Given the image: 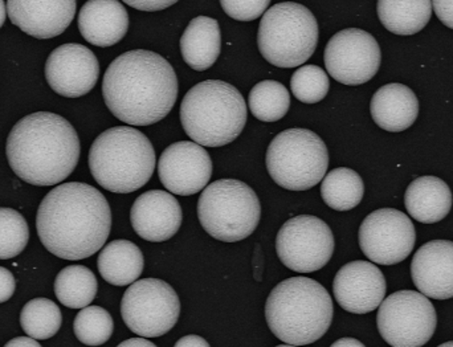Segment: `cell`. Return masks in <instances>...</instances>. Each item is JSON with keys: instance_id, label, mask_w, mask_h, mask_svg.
<instances>
[{"instance_id": "obj_1", "label": "cell", "mask_w": 453, "mask_h": 347, "mask_svg": "<svg viewBox=\"0 0 453 347\" xmlns=\"http://www.w3.org/2000/svg\"><path fill=\"white\" fill-rule=\"evenodd\" d=\"M36 228L48 252L64 260H82L98 252L108 240L111 205L90 184L63 183L40 203Z\"/></svg>"}, {"instance_id": "obj_2", "label": "cell", "mask_w": 453, "mask_h": 347, "mask_svg": "<svg viewBox=\"0 0 453 347\" xmlns=\"http://www.w3.org/2000/svg\"><path fill=\"white\" fill-rule=\"evenodd\" d=\"M180 85L172 64L146 50L122 53L104 74L106 106L119 121L149 127L166 119L177 103Z\"/></svg>"}, {"instance_id": "obj_3", "label": "cell", "mask_w": 453, "mask_h": 347, "mask_svg": "<svg viewBox=\"0 0 453 347\" xmlns=\"http://www.w3.org/2000/svg\"><path fill=\"white\" fill-rule=\"evenodd\" d=\"M80 140L71 122L50 112H37L16 122L7 138L8 164L32 186L65 181L80 159Z\"/></svg>"}, {"instance_id": "obj_4", "label": "cell", "mask_w": 453, "mask_h": 347, "mask_svg": "<svg viewBox=\"0 0 453 347\" xmlns=\"http://www.w3.org/2000/svg\"><path fill=\"white\" fill-rule=\"evenodd\" d=\"M334 316L332 297L316 280L290 277L277 284L265 304L271 332L287 345L305 346L324 337Z\"/></svg>"}, {"instance_id": "obj_5", "label": "cell", "mask_w": 453, "mask_h": 347, "mask_svg": "<svg viewBox=\"0 0 453 347\" xmlns=\"http://www.w3.org/2000/svg\"><path fill=\"white\" fill-rule=\"evenodd\" d=\"M180 122L194 143L220 148L242 135L247 122V104L234 85L207 80L186 93L180 104Z\"/></svg>"}, {"instance_id": "obj_6", "label": "cell", "mask_w": 453, "mask_h": 347, "mask_svg": "<svg viewBox=\"0 0 453 347\" xmlns=\"http://www.w3.org/2000/svg\"><path fill=\"white\" fill-rule=\"evenodd\" d=\"M89 169L104 189L130 194L150 181L156 170V151L150 140L135 127H111L90 146Z\"/></svg>"}, {"instance_id": "obj_7", "label": "cell", "mask_w": 453, "mask_h": 347, "mask_svg": "<svg viewBox=\"0 0 453 347\" xmlns=\"http://www.w3.org/2000/svg\"><path fill=\"white\" fill-rule=\"evenodd\" d=\"M258 50L279 68H296L313 56L319 44V23L305 5L285 2L268 8L258 27Z\"/></svg>"}, {"instance_id": "obj_8", "label": "cell", "mask_w": 453, "mask_h": 347, "mask_svg": "<svg viewBox=\"0 0 453 347\" xmlns=\"http://www.w3.org/2000/svg\"><path fill=\"white\" fill-rule=\"evenodd\" d=\"M198 218L204 231L225 243L247 239L260 223L261 205L244 181L220 179L207 186L198 202Z\"/></svg>"}, {"instance_id": "obj_9", "label": "cell", "mask_w": 453, "mask_h": 347, "mask_svg": "<svg viewBox=\"0 0 453 347\" xmlns=\"http://www.w3.org/2000/svg\"><path fill=\"white\" fill-rule=\"evenodd\" d=\"M266 169L280 187L306 191L325 178L329 153L324 141L308 129H288L277 135L266 150Z\"/></svg>"}, {"instance_id": "obj_10", "label": "cell", "mask_w": 453, "mask_h": 347, "mask_svg": "<svg viewBox=\"0 0 453 347\" xmlns=\"http://www.w3.org/2000/svg\"><path fill=\"white\" fill-rule=\"evenodd\" d=\"M180 314V297L174 288L164 280L135 281L122 297V319L140 337H162L177 325Z\"/></svg>"}, {"instance_id": "obj_11", "label": "cell", "mask_w": 453, "mask_h": 347, "mask_svg": "<svg viewBox=\"0 0 453 347\" xmlns=\"http://www.w3.org/2000/svg\"><path fill=\"white\" fill-rule=\"evenodd\" d=\"M378 330L393 347H422L433 338L438 317L422 293L399 290L388 296L377 316Z\"/></svg>"}, {"instance_id": "obj_12", "label": "cell", "mask_w": 453, "mask_h": 347, "mask_svg": "<svg viewBox=\"0 0 453 347\" xmlns=\"http://www.w3.org/2000/svg\"><path fill=\"white\" fill-rule=\"evenodd\" d=\"M276 251L287 268L311 274L324 268L334 253V236L319 218L300 215L285 221L276 237Z\"/></svg>"}, {"instance_id": "obj_13", "label": "cell", "mask_w": 453, "mask_h": 347, "mask_svg": "<svg viewBox=\"0 0 453 347\" xmlns=\"http://www.w3.org/2000/svg\"><path fill=\"white\" fill-rule=\"evenodd\" d=\"M358 240L362 252L370 261L395 266L411 255L417 232L406 213L395 208H380L362 221Z\"/></svg>"}, {"instance_id": "obj_14", "label": "cell", "mask_w": 453, "mask_h": 347, "mask_svg": "<svg viewBox=\"0 0 453 347\" xmlns=\"http://www.w3.org/2000/svg\"><path fill=\"white\" fill-rule=\"evenodd\" d=\"M380 44L369 32L348 28L335 34L325 48V66L343 85L366 84L380 71Z\"/></svg>"}, {"instance_id": "obj_15", "label": "cell", "mask_w": 453, "mask_h": 347, "mask_svg": "<svg viewBox=\"0 0 453 347\" xmlns=\"http://www.w3.org/2000/svg\"><path fill=\"white\" fill-rule=\"evenodd\" d=\"M100 64L89 48L69 42L52 50L45 63V79L58 95L82 97L97 84Z\"/></svg>"}, {"instance_id": "obj_16", "label": "cell", "mask_w": 453, "mask_h": 347, "mask_svg": "<svg viewBox=\"0 0 453 347\" xmlns=\"http://www.w3.org/2000/svg\"><path fill=\"white\" fill-rule=\"evenodd\" d=\"M158 175L167 191L180 197L206 189L212 175V161L203 146L188 141L165 149L158 161Z\"/></svg>"}, {"instance_id": "obj_17", "label": "cell", "mask_w": 453, "mask_h": 347, "mask_svg": "<svg viewBox=\"0 0 453 347\" xmlns=\"http://www.w3.org/2000/svg\"><path fill=\"white\" fill-rule=\"evenodd\" d=\"M333 292L338 305L349 313L366 314L380 308L385 301L388 284L375 264L357 260L338 271Z\"/></svg>"}, {"instance_id": "obj_18", "label": "cell", "mask_w": 453, "mask_h": 347, "mask_svg": "<svg viewBox=\"0 0 453 347\" xmlns=\"http://www.w3.org/2000/svg\"><path fill=\"white\" fill-rule=\"evenodd\" d=\"M182 207L164 189H150L135 199L130 221L135 234L151 243L167 242L182 226Z\"/></svg>"}, {"instance_id": "obj_19", "label": "cell", "mask_w": 453, "mask_h": 347, "mask_svg": "<svg viewBox=\"0 0 453 347\" xmlns=\"http://www.w3.org/2000/svg\"><path fill=\"white\" fill-rule=\"evenodd\" d=\"M11 23L36 39L63 34L76 15L74 0H8Z\"/></svg>"}, {"instance_id": "obj_20", "label": "cell", "mask_w": 453, "mask_h": 347, "mask_svg": "<svg viewBox=\"0 0 453 347\" xmlns=\"http://www.w3.org/2000/svg\"><path fill=\"white\" fill-rule=\"evenodd\" d=\"M415 287L435 300L453 297V242L434 240L415 253L411 263Z\"/></svg>"}, {"instance_id": "obj_21", "label": "cell", "mask_w": 453, "mask_h": 347, "mask_svg": "<svg viewBox=\"0 0 453 347\" xmlns=\"http://www.w3.org/2000/svg\"><path fill=\"white\" fill-rule=\"evenodd\" d=\"M79 29L90 44L111 47L127 34L129 13L117 0H89L80 11Z\"/></svg>"}, {"instance_id": "obj_22", "label": "cell", "mask_w": 453, "mask_h": 347, "mask_svg": "<svg viewBox=\"0 0 453 347\" xmlns=\"http://www.w3.org/2000/svg\"><path fill=\"white\" fill-rule=\"evenodd\" d=\"M370 112L380 129L391 133L404 132L419 116V101L409 87L394 82L375 92Z\"/></svg>"}, {"instance_id": "obj_23", "label": "cell", "mask_w": 453, "mask_h": 347, "mask_svg": "<svg viewBox=\"0 0 453 347\" xmlns=\"http://www.w3.org/2000/svg\"><path fill=\"white\" fill-rule=\"evenodd\" d=\"M404 205L415 220L425 224L438 223L451 211V189L436 176H419L406 189Z\"/></svg>"}, {"instance_id": "obj_24", "label": "cell", "mask_w": 453, "mask_h": 347, "mask_svg": "<svg viewBox=\"0 0 453 347\" xmlns=\"http://www.w3.org/2000/svg\"><path fill=\"white\" fill-rule=\"evenodd\" d=\"M222 50V34L218 20L209 16L193 19L180 37L183 60L194 71L203 72L217 63Z\"/></svg>"}, {"instance_id": "obj_25", "label": "cell", "mask_w": 453, "mask_h": 347, "mask_svg": "<svg viewBox=\"0 0 453 347\" xmlns=\"http://www.w3.org/2000/svg\"><path fill=\"white\" fill-rule=\"evenodd\" d=\"M143 266V253L129 240H114L98 255V272L106 282L116 287L134 284L142 274Z\"/></svg>"}, {"instance_id": "obj_26", "label": "cell", "mask_w": 453, "mask_h": 347, "mask_svg": "<svg viewBox=\"0 0 453 347\" xmlns=\"http://www.w3.org/2000/svg\"><path fill=\"white\" fill-rule=\"evenodd\" d=\"M433 2L428 0H380L378 16L386 29L410 36L422 31L433 15Z\"/></svg>"}, {"instance_id": "obj_27", "label": "cell", "mask_w": 453, "mask_h": 347, "mask_svg": "<svg viewBox=\"0 0 453 347\" xmlns=\"http://www.w3.org/2000/svg\"><path fill=\"white\" fill-rule=\"evenodd\" d=\"M97 289L95 274L84 266H66L56 276L55 295L66 308H88L95 301Z\"/></svg>"}, {"instance_id": "obj_28", "label": "cell", "mask_w": 453, "mask_h": 347, "mask_svg": "<svg viewBox=\"0 0 453 347\" xmlns=\"http://www.w3.org/2000/svg\"><path fill=\"white\" fill-rule=\"evenodd\" d=\"M321 195L324 202L333 210L350 211L364 199V181L354 170L340 167L325 176Z\"/></svg>"}, {"instance_id": "obj_29", "label": "cell", "mask_w": 453, "mask_h": 347, "mask_svg": "<svg viewBox=\"0 0 453 347\" xmlns=\"http://www.w3.org/2000/svg\"><path fill=\"white\" fill-rule=\"evenodd\" d=\"M63 324V313L53 301L34 298L21 309L20 327L28 337L36 341L55 337Z\"/></svg>"}, {"instance_id": "obj_30", "label": "cell", "mask_w": 453, "mask_h": 347, "mask_svg": "<svg viewBox=\"0 0 453 347\" xmlns=\"http://www.w3.org/2000/svg\"><path fill=\"white\" fill-rule=\"evenodd\" d=\"M250 113L263 122L284 119L290 108V95L281 82L264 80L250 90L248 97Z\"/></svg>"}, {"instance_id": "obj_31", "label": "cell", "mask_w": 453, "mask_h": 347, "mask_svg": "<svg viewBox=\"0 0 453 347\" xmlns=\"http://www.w3.org/2000/svg\"><path fill=\"white\" fill-rule=\"evenodd\" d=\"M73 332L84 345L101 346L113 335L114 321L109 312L101 306H88L74 319Z\"/></svg>"}, {"instance_id": "obj_32", "label": "cell", "mask_w": 453, "mask_h": 347, "mask_svg": "<svg viewBox=\"0 0 453 347\" xmlns=\"http://www.w3.org/2000/svg\"><path fill=\"white\" fill-rule=\"evenodd\" d=\"M29 228L26 219L12 208L0 210V258H16L28 244Z\"/></svg>"}, {"instance_id": "obj_33", "label": "cell", "mask_w": 453, "mask_h": 347, "mask_svg": "<svg viewBox=\"0 0 453 347\" xmlns=\"http://www.w3.org/2000/svg\"><path fill=\"white\" fill-rule=\"evenodd\" d=\"M330 82L326 72L317 66H303L293 73L290 89L298 101L317 104L326 97Z\"/></svg>"}, {"instance_id": "obj_34", "label": "cell", "mask_w": 453, "mask_h": 347, "mask_svg": "<svg viewBox=\"0 0 453 347\" xmlns=\"http://www.w3.org/2000/svg\"><path fill=\"white\" fill-rule=\"evenodd\" d=\"M226 15L234 20L252 21L265 13L269 0H222L220 2Z\"/></svg>"}, {"instance_id": "obj_35", "label": "cell", "mask_w": 453, "mask_h": 347, "mask_svg": "<svg viewBox=\"0 0 453 347\" xmlns=\"http://www.w3.org/2000/svg\"><path fill=\"white\" fill-rule=\"evenodd\" d=\"M125 4L130 5L135 10L154 12V11L166 10L170 5L175 4V2L174 0H127Z\"/></svg>"}, {"instance_id": "obj_36", "label": "cell", "mask_w": 453, "mask_h": 347, "mask_svg": "<svg viewBox=\"0 0 453 347\" xmlns=\"http://www.w3.org/2000/svg\"><path fill=\"white\" fill-rule=\"evenodd\" d=\"M433 8L441 23L453 29V0H435Z\"/></svg>"}, {"instance_id": "obj_37", "label": "cell", "mask_w": 453, "mask_h": 347, "mask_svg": "<svg viewBox=\"0 0 453 347\" xmlns=\"http://www.w3.org/2000/svg\"><path fill=\"white\" fill-rule=\"evenodd\" d=\"M0 277H2V296H0V301L5 303V301L12 297L13 292L16 289V281L13 279L12 274L4 266L0 269Z\"/></svg>"}, {"instance_id": "obj_38", "label": "cell", "mask_w": 453, "mask_h": 347, "mask_svg": "<svg viewBox=\"0 0 453 347\" xmlns=\"http://www.w3.org/2000/svg\"><path fill=\"white\" fill-rule=\"evenodd\" d=\"M174 347H211L204 338L199 337V335H186V337L180 338Z\"/></svg>"}, {"instance_id": "obj_39", "label": "cell", "mask_w": 453, "mask_h": 347, "mask_svg": "<svg viewBox=\"0 0 453 347\" xmlns=\"http://www.w3.org/2000/svg\"><path fill=\"white\" fill-rule=\"evenodd\" d=\"M4 347H42L36 340L31 337H18L5 343Z\"/></svg>"}, {"instance_id": "obj_40", "label": "cell", "mask_w": 453, "mask_h": 347, "mask_svg": "<svg viewBox=\"0 0 453 347\" xmlns=\"http://www.w3.org/2000/svg\"><path fill=\"white\" fill-rule=\"evenodd\" d=\"M117 347H157L150 341L146 340V338H132V340L124 341V343H119Z\"/></svg>"}, {"instance_id": "obj_41", "label": "cell", "mask_w": 453, "mask_h": 347, "mask_svg": "<svg viewBox=\"0 0 453 347\" xmlns=\"http://www.w3.org/2000/svg\"><path fill=\"white\" fill-rule=\"evenodd\" d=\"M330 347H366L364 343H359L358 340L354 338H341V340L335 341Z\"/></svg>"}, {"instance_id": "obj_42", "label": "cell", "mask_w": 453, "mask_h": 347, "mask_svg": "<svg viewBox=\"0 0 453 347\" xmlns=\"http://www.w3.org/2000/svg\"><path fill=\"white\" fill-rule=\"evenodd\" d=\"M5 5H7V3L2 2V26L4 24L5 21V12H8L7 8H5Z\"/></svg>"}, {"instance_id": "obj_43", "label": "cell", "mask_w": 453, "mask_h": 347, "mask_svg": "<svg viewBox=\"0 0 453 347\" xmlns=\"http://www.w3.org/2000/svg\"><path fill=\"white\" fill-rule=\"evenodd\" d=\"M438 347H453V341H449V343H443V345Z\"/></svg>"}, {"instance_id": "obj_44", "label": "cell", "mask_w": 453, "mask_h": 347, "mask_svg": "<svg viewBox=\"0 0 453 347\" xmlns=\"http://www.w3.org/2000/svg\"><path fill=\"white\" fill-rule=\"evenodd\" d=\"M276 347H297V346H293V345H280V346H276Z\"/></svg>"}]
</instances>
